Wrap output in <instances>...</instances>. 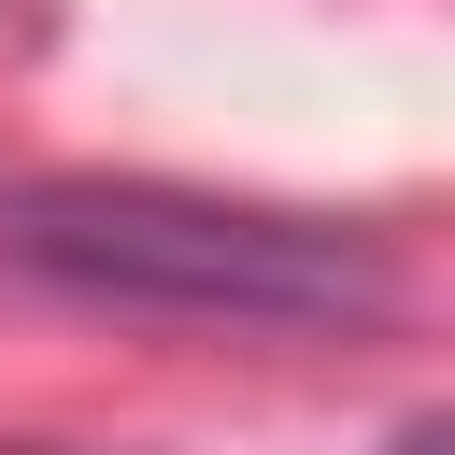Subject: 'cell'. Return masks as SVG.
Masks as SVG:
<instances>
[{
    "instance_id": "cell-1",
    "label": "cell",
    "mask_w": 455,
    "mask_h": 455,
    "mask_svg": "<svg viewBox=\"0 0 455 455\" xmlns=\"http://www.w3.org/2000/svg\"><path fill=\"white\" fill-rule=\"evenodd\" d=\"M0 256L71 284V299L185 313V327H355V313L398 299V270L355 228L199 199V185H14Z\"/></svg>"
}]
</instances>
